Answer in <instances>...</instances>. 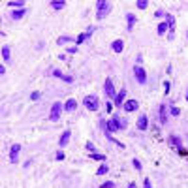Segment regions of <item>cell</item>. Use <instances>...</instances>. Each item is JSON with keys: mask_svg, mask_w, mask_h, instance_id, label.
I'll list each match as a JSON object with an SVG mask.
<instances>
[{"mask_svg": "<svg viewBox=\"0 0 188 188\" xmlns=\"http://www.w3.org/2000/svg\"><path fill=\"white\" fill-rule=\"evenodd\" d=\"M102 130H104V134L107 136V134H111V132H117V130H124L128 124H126V120H122V119H119V117H111L105 122V120H102Z\"/></svg>", "mask_w": 188, "mask_h": 188, "instance_id": "1", "label": "cell"}, {"mask_svg": "<svg viewBox=\"0 0 188 188\" xmlns=\"http://www.w3.org/2000/svg\"><path fill=\"white\" fill-rule=\"evenodd\" d=\"M96 8H98V12H96V19L98 21H102L109 15V12H111V2H107V0H98L96 2Z\"/></svg>", "mask_w": 188, "mask_h": 188, "instance_id": "2", "label": "cell"}, {"mask_svg": "<svg viewBox=\"0 0 188 188\" xmlns=\"http://www.w3.org/2000/svg\"><path fill=\"white\" fill-rule=\"evenodd\" d=\"M83 105L88 109V111H98V107H100V98L96 94H88L83 98Z\"/></svg>", "mask_w": 188, "mask_h": 188, "instance_id": "3", "label": "cell"}, {"mask_svg": "<svg viewBox=\"0 0 188 188\" xmlns=\"http://www.w3.org/2000/svg\"><path fill=\"white\" fill-rule=\"evenodd\" d=\"M62 109H64V105H62L60 102H55V104L51 105V113H49V120H53V122H57V120L60 119V113H62Z\"/></svg>", "mask_w": 188, "mask_h": 188, "instance_id": "4", "label": "cell"}, {"mask_svg": "<svg viewBox=\"0 0 188 188\" xmlns=\"http://www.w3.org/2000/svg\"><path fill=\"white\" fill-rule=\"evenodd\" d=\"M134 75H136V79H137V83L139 85H145L147 83V72H145V68L143 66H134Z\"/></svg>", "mask_w": 188, "mask_h": 188, "instance_id": "5", "label": "cell"}, {"mask_svg": "<svg viewBox=\"0 0 188 188\" xmlns=\"http://www.w3.org/2000/svg\"><path fill=\"white\" fill-rule=\"evenodd\" d=\"M104 92H105V96H107V98H111V100H115V96H117V92H115V85H113V81L109 79V77L105 79Z\"/></svg>", "mask_w": 188, "mask_h": 188, "instance_id": "6", "label": "cell"}, {"mask_svg": "<svg viewBox=\"0 0 188 188\" xmlns=\"http://www.w3.org/2000/svg\"><path fill=\"white\" fill-rule=\"evenodd\" d=\"M115 105L117 107H122L124 105V102H126V88H120V90L117 92V96H115Z\"/></svg>", "mask_w": 188, "mask_h": 188, "instance_id": "7", "label": "cell"}, {"mask_svg": "<svg viewBox=\"0 0 188 188\" xmlns=\"http://www.w3.org/2000/svg\"><path fill=\"white\" fill-rule=\"evenodd\" d=\"M137 130H141V132H145L147 128H149V117L143 113V115H139V119H137Z\"/></svg>", "mask_w": 188, "mask_h": 188, "instance_id": "8", "label": "cell"}, {"mask_svg": "<svg viewBox=\"0 0 188 188\" xmlns=\"http://www.w3.org/2000/svg\"><path fill=\"white\" fill-rule=\"evenodd\" d=\"M137 107H139L137 100H132V98H130V100H126V102H124V105H122V109H124L126 113H132V111H136Z\"/></svg>", "mask_w": 188, "mask_h": 188, "instance_id": "9", "label": "cell"}, {"mask_svg": "<svg viewBox=\"0 0 188 188\" xmlns=\"http://www.w3.org/2000/svg\"><path fill=\"white\" fill-rule=\"evenodd\" d=\"M19 151H21V145H19V143H13V145H12V151H9V162H12V164H17V154H19Z\"/></svg>", "mask_w": 188, "mask_h": 188, "instance_id": "10", "label": "cell"}, {"mask_svg": "<svg viewBox=\"0 0 188 188\" xmlns=\"http://www.w3.org/2000/svg\"><path fill=\"white\" fill-rule=\"evenodd\" d=\"M27 13H28V9H27V8H23V9H15V12L9 13V19H12V21H19V19H23Z\"/></svg>", "mask_w": 188, "mask_h": 188, "instance_id": "11", "label": "cell"}, {"mask_svg": "<svg viewBox=\"0 0 188 188\" xmlns=\"http://www.w3.org/2000/svg\"><path fill=\"white\" fill-rule=\"evenodd\" d=\"M92 32H94V27H90V28H88L87 32H83V34H79V36H77V38H75V43H77V45H81V43H83L85 40H88V38H90V34H92Z\"/></svg>", "mask_w": 188, "mask_h": 188, "instance_id": "12", "label": "cell"}, {"mask_svg": "<svg viewBox=\"0 0 188 188\" xmlns=\"http://www.w3.org/2000/svg\"><path fill=\"white\" fill-rule=\"evenodd\" d=\"M70 137H72V132H70V130H66L64 134L60 136V139H59V145H60V147H66V145L70 143Z\"/></svg>", "mask_w": 188, "mask_h": 188, "instance_id": "13", "label": "cell"}, {"mask_svg": "<svg viewBox=\"0 0 188 188\" xmlns=\"http://www.w3.org/2000/svg\"><path fill=\"white\" fill-rule=\"evenodd\" d=\"M160 120H162V124H165V122H168V105H165V104H162L160 105Z\"/></svg>", "mask_w": 188, "mask_h": 188, "instance_id": "14", "label": "cell"}, {"mask_svg": "<svg viewBox=\"0 0 188 188\" xmlns=\"http://www.w3.org/2000/svg\"><path fill=\"white\" fill-rule=\"evenodd\" d=\"M111 49H113L115 53H122V49H124V43H122V40H115V41L111 43Z\"/></svg>", "mask_w": 188, "mask_h": 188, "instance_id": "15", "label": "cell"}, {"mask_svg": "<svg viewBox=\"0 0 188 188\" xmlns=\"http://www.w3.org/2000/svg\"><path fill=\"white\" fill-rule=\"evenodd\" d=\"M75 107H77V102L73 100V98H70V100H68V102L64 104V111H68V113H72V111H73Z\"/></svg>", "mask_w": 188, "mask_h": 188, "instance_id": "16", "label": "cell"}, {"mask_svg": "<svg viewBox=\"0 0 188 188\" xmlns=\"http://www.w3.org/2000/svg\"><path fill=\"white\" fill-rule=\"evenodd\" d=\"M8 6H9V8H19V9L27 8V4L23 2V0H9V2H8Z\"/></svg>", "mask_w": 188, "mask_h": 188, "instance_id": "17", "label": "cell"}, {"mask_svg": "<svg viewBox=\"0 0 188 188\" xmlns=\"http://www.w3.org/2000/svg\"><path fill=\"white\" fill-rule=\"evenodd\" d=\"M168 28H169V23H168V21H165V23H160V25H158V28H156V32H158V34H160V36H164V34H165V32H168Z\"/></svg>", "mask_w": 188, "mask_h": 188, "instance_id": "18", "label": "cell"}, {"mask_svg": "<svg viewBox=\"0 0 188 188\" xmlns=\"http://www.w3.org/2000/svg\"><path fill=\"white\" fill-rule=\"evenodd\" d=\"M88 158H90V160H96V162H105V156H104V154H100V152H92V154H88Z\"/></svg>", "mask_w": 188, "mask_h": 188, "instance_id": "19", "label": "cell"}, {"mask_svg": "<svg viewBox=\"0 0 188 188\" xmlns=\"http://www.w3.org/2000/svg\"><path fill=\"white\" fill-rule=\"evenodd\" d=\"M126 21H128V30H132L134 25H136V15L134 13H126Z\"/></svg>", "mask_w": 188, "mask_h": 188, "instance_id": "20", "label": "cell"}, {"mask_svg": "<svg viewBox=\"0 0 188 188\" xmlns=\"http://www.w3.org/2000/svg\"><path fill=\"white\" fill-rule=\"evenodd\" d=\"M169 141H171V145H173V147H177V149H181V147H183V143H181V137H179V136H171V137H169Z\"/></svg>", "mask_w": 188, "mask_h": 188, "instance_id": "21", "label": "cell"}, {"mask_svg": "<svg viewBox=\"0 0 188 188\" xmlns=\"http://www.w3.org/2000/svg\"><path fill=\"white\" fill-rule=\"evenodd\" d=\"M64 6H66L64 0H53V2H51V8H55V9H62Z\"/></svg>", "mask_w": 188, "mask_h": 188, "instance_id": "22", "label": "cell"}, {"mask_svg": "<svg viewBox=\"0 0 188 188\" xmlns=\"http://www.w3.org/2000/svg\"><path fill=\"white\" fill-rule=\"evenodd\" d=\"M75 38H72V36H60L59 40H57V43L59 45H62V43H70V41H73Z\"/></svg>", "mask_w": 188, "mask_h": 188, "instance_id": "23", "label": "cell"}, {"mask_svg": "<svg viewBox=\"0 0 188 188\" xmlns=\"http://www.w3.org/2000/svg\"><path fill=\"white\" fill-rule=\"evenodd\" d=\"M136 8H139V9H147V8H149V0H137V2H136Z\"/></svg>", "mask_w": 188, "mask_h": 188, "instance_id": "24", "label": "cell"}, {"mask_svg": "<svg viewBox=\"0 0 188 188\" xmlns=\"http://www.w3.org/2000/svg\"><path fill=\"white\" fill-rule=\"evenodd\" d=\"M2 59H4V62H9V47L8 45L2 47Z\"/></svg>", "mask_w": 188, "mask_h": 188, "instance_id": "25", "label": "cell"}, {"mask_svg": "<svg viewBox=\"0 0 188 188\" xmlns=\"http://www.w3.org/2000/svg\"><path fill=\"white\" fill-rule=\"evenodd\" d=\"M107 171H109V168H107V164L104 162V164L100 165V168H98V171H96V175H105Z\"/></svg>", "mask_w": 188, "mask_h": 188, "instance_id": "26", "label": "cell"}, {"mask_svg": "<svg viewBox=\"0 0 188 188\" xmlns=\"http://www.w3.org/2000/svg\"><path fill=\"white\" fill-rule=\"evenodd\" d=\"M100 188H117V184L115 183H111V181H107V183H102V186Z\"/></svg>", "mask_w": 188, "mask_h": 188, "instance_id": "27", "label": "cell"}, {"mask_svg": "<svg viewBox=\"0 0 188 188\" xmlns=\"http://www.w3.org/2000/svg\"><path fill=\"white\" fill-rule=\"evenodd\" d=\"M40 98H41V92H38V90H34V92L30 94V100H34V102H36V100H40Z\"/></svg>", "mask_w": 188, "mask_h": 188, "instance_id": "28", "label": "cell"}, {"mask_svg": "<svg viewBox=\"0 0 188 188\" xmlns=\"http://www.w3.org/2000/svg\"><path fill=\"white\" fill-rule=\"evenodd\" d=\"M132 164H134V168H136L137 171H141V162H139V160H136V158H134V160H132Z\"/></svg>", "mask_w": 188, "mask_h": 188, "instance_id": "29", "label": "cell"}, {"mask_svg": "<svg viewBox=\"0 0 188 188\" xmlns=\"http://www.w3.org/2000/svg\"><path fill=\"white\" fill-rule=\"evenodd\" d=\"M169 113H171L173 117H179V113H181V111H179V107H171V109H169Z\"/></svg>", "mask_w": 188, "mask_h": 188, "instance_id": "30", "label": "cell"}, {"mask_svg": "<svg viewBox=\"0 0 188 188\" xmlns=\"http://www.w3.org/2000/svg\"><path fill=\"white\" fill-rule=\"evenodd\" d=\"M51 73H53V75H55V77H60V79H62V77H64V73H62V72H60V70H53V72H51Z\"/></svg>", "mask_w": 188, "mask_h": 188, "instance_id": "31", "label": "cell"}, {"mask_svg": "<svg viewBox=\"0 0 188 188\" xmlns=\"http://www.w3.org/2000/svg\"><path fill=\"white\" fill-rule=\"evenodd\" d=\"M87 151L90 152V154H92V152H96V149H94V145H92V143H87Z\"/></svg>", "mask_w": 188, "mask_h": 188, "instance_id": "32", "label": "cell"}, {"mask_svg": "<svg viewBox=\"0 0 188 188\" xmlns=\"http://www.w3.org/2000/svg\"><path fill=\"white\" fill-rule=\"evenodd\" d=\"M62 81H66V83H73V77H72V75H64Z\"/></svg>", "mask_w": 188, "mask_h": 188, "instance_id": "33", "label": "cell"}, {"mask_svg": "<svg viewBox=\"0 0 188 188\" xmlns=\"http://www.w3.org/2000/svg\"><path fill=\"white\" fill-rule=\"evenodd\" d=\"M169 87H171V85H169V81H164V92H165V94L169 92Z\"/></svg>", "mask_w": 188, "mask_h": 188, "instance_id": "34", "label": "cell"}, {"mask_svg": "<svg viewBox=\"0 0 188 188\" xmlns=\"http://www.w3.org/2000/svg\"><path fill=\"white\" fill-rule=\"evenodd\" d=\"M77 51H79V49H77V45H73V47H68V51H66V53L73 55V53H77Z\"/></svg>", "mask_w": 188, "mask_h": 188, "instance_id": "35", "label": "cell"}, {"mask_svg": "<svg viewBox=\"0 0 188 188\" xmlns=\"http://www.w3.org/2000/svg\"><path fill=\"white\" fill-rule=\"evenodd\" d=\"M57 160H64V152H62V151L57 152Z\"/></svg>", "mask_w": 188, "mask_h": 188, "instance_id": "36", "label": "cell"}, {"mask_svg": "<svg viewBox=\"0 0 188 188\" xmlns=\"http://www.w3.org/2000/svg\"><path fill=\"white\" fill-rule=\"evenodd\" d=\"M143 186H145V188H152V186H151V181H149V179H145V181H143Z\"/></svg>", "mask_w": 188, "mask_h": 188, "instance_id": "37", "label": "cell"}, {"mask_svg": "<svg viewBox=\"0 0 188 188\" xmlns=\"http://www.w3.org/2000/svg\"><path fill=\"white\" fill-rule=\"evenodd\" d=\"M105 107H107V111H109V113L113 111V104H111V102H107V105H105Z\"/></svg>", "mask_w": 188, "mask_h": 188, "instance_id": "38", "label": "cell"}, {"mask_svg": "<svg viewBox=\"0 0 188 188\" xmlns=\"http://www.w3.org/2000/svg\"><path fill=\"white\" fill-rule=\"evenodd\" d=\"M154 15H156V17H164V15H165V13H164V12H162V9H158V12H156V13H154Z\"/></svg>", "mask_w": 188, "mask_h": 188, "instance_id": "39", "label": "cell"}, {"mask_svg": "<svg viewBox=\"0 0 188 188\" xmlns=\"http://www.w3.org/2000/svg\"><path fill=\"white\" fill-rule=\"evenodd\" d=\"M128 188H136V183H130V184H128Z\"/></svg>", "mask_w": 188, "mask_h": 188, "instance_id": "40", "label": "cell"}, {"mask_svg": "<svg viewBox=\"0 0 188 188\" xmlns=\"http://www.w3.org/2000/svg\"><path fill=\"white\" fill-rule=\"evenodd\" d=\"M186 100H188V92H186Z\"/></svg>", "mask_w": 188, "mask_h": 188, "instance_id": "41", "label": "cell"}, {"mask_svg": "<svg viewBox=\"0 0 188 188\" xmlns=\"http://www.w3.org/2000/svg\"><path fill=\"white\" fill-rule=\"evenodd\" d=\"M186 38H188V30H186Z\"/></svg>", "mask_w": 188, "mask_h": 188, "instance_id": "42", "label": "cell"}]
</instances>
